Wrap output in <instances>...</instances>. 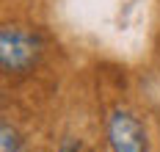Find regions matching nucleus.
Returning <instances> with one entry per match:
<instances>
[{"mask_svg": "<svg viewBox=\"0 0 160 152\" xmlns=\"http://www.w3.org/2000/svg\"><path fill=\"white\" fill-rule=\"evenodd\" d=\"M108 141H111V152H146L144 124L127 111H116L111 116Z\"/></svg>", "mask_w": 160, "mask_h": 152, "instance_id": "obj_2", "label": "nucleus"}, {"mask_svg": "<svg viewBox=\"0 0 160 152\" xmlns=\"http://www.w3.org/2000/svg\"><path fill=\"white\" fill-rule=\"evenodd\" d=\"M0 152H28L22 147V141H19V135L8 127V124H3V138H0Z\"/></svg>", "mask_w": 160, "mask_h": 152, "instance_id": "obj_3", "label": "nucleus"}, {"mask_svg": "<svg viewBox=\"0 0 160 152\" xmlns=\"http://www.w3.org/2000/svg\"><path fill=\"white\" fill-rule=\"evenodd\" d=\"M58 152H80V149H78V147H75V144H64V147H61V149H58Z\"/></svg>", "mask_w": 160, "mask_h": 152, "instance_id": "obj_4", "label": "nucleus"}, {"mask_svg": "<svg viewBox=\"0 0 160 152\" xmlns=\"http://www.w3.org/2000/svg\"><path fill=\"white\" fill-rule=\"evenodd\" d=\"M39 39L19 28V25H6L0 31V64L6 72L22 75L39 61Z\"/></svg>", "mask_w": 160, "mask_h": 152, "instance_id": "obj_1", "label": "nucleus"}]
</instances>
